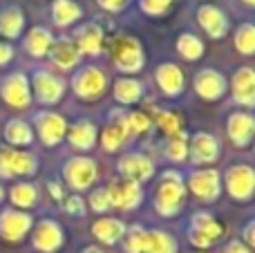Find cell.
Here are the masks:
<instances>
[{
	"mask_svg": "<svg viewBox=\"0 0 255 253\" xmlns=\"http://www.w3.org/2000/svg\"><path fill=\"white\" fill-rule=\"evenodd\" d=\"M186 186L181 182V175L175 170L163 173V182L159 184L157 195H154V209L163 215V218H175L184 206Z\"/></svg>",
	"mask_w": 255,
	"mask_h": 253,
	"instance_id": "6da1fadb",
	"label": "cell"
},
{
	"mask_svg": "<svg viewBox=\"0 0 255 253\" xmlns=\"http://www.w3.org/2000/svg\"><path fill=\"white\" fill-rule=\"evenodd\" d=\"M112 61H115L117 70L126 72V74H134L143 67V49H141L139 40L130 38V36H119L112 40Z\"/></svg>",
	"mask_w": 255,
	"mask_h": 253,
	"instance_id": "7a4b0ae2",
	"label": "cell"
},
{
	"mask_svg": "<svg viewBox=\"0 0 255 253\" xmlns=\"http://www.w3.org/2000/svg\"><path fill=\"white\" fill-rule=\"evenodd\" d=\"M0 97L7 106L16 108V110H25L31 103V88L29 81H27L25 74L16 72V74H9L7 79L2 81V88H0Z\"/></svg>",
	"mask_w": 255,
	"mask_h": 253,
	"instance_id": "3957f363",
	"label": "cell"
},
{
	"mask_svg": "<svg viewBox=\"0 0 255 253\" xmlns=\"http://www.w3.org/2000/svg\"><path fill=\"white\" fill-rule=\"evenodd\" d=\"M106 85H108V79L99 67H83L74 76V92L76 97L85 99V101L99 99L106 92Z\"/></svg>",
	"mask_w": 255,
	"mask_h": 253,
	"instance_id": "277c9868",
	"label": "cell"
},
{
	"mask_svg": "<svg viewBox=\"0 0 255 253\" xmlns=\"http://www.w3.org/2000/svg\"><path fill=\"white\" fill-rule=\"evenodd\" d=\"M36 173V159L27 152L20 150H0V177L11 179V177H29V175Z\"/></svg>",
	"mask_w": 255,
	"mask_h": 253,
	"instance_id": "5b68a950",
	"label": "cell"
},
{
	"mask_svg": "<svg viewBox=\"0 0 255 253\" xmlns=\"http://www.w3.org/2000/svg\"><path fill=\"white\" fill-rule=\"evenodd\" d=\"M65 175L67 184H70L74 191H85V188L92 186V182L97 179V166H94L92 159L88 157H74L65 164Z\"/></svg>",
	"mask_w": 255,
	"mask_h": 253,
	"instance_id": "8992f818",
	"label": "cell"
},
{
	"mask_svg": "<svg viewBox=\"0 0 255 253\" xmlns=\"http://www.w3.org/2000/svg\"><path fill=\"white\" fill-rule=\"evenodd\" d=\"M226 188H229L231 197L240 202L251 200L253 188H255V173L249 166H233L226 173Z\"/></svg>",
	"mask_w": 255,
	"mask_h": 253,
	"instance_id": "52a82bcc",
	"label": "cell"
},
{
	"mask_svg": "<svg viewBox=\"0 0 255 253\" xmlns=\"http://www.w3.org/2000/svg\"><path fill=\"white\" fill-rule=\"evenodd\" d=\"M65 242V233H63V227L54 220H40L36 224L34 231V247L40 253H54L58 251Z\"/></svg>",
	"mask_w": 255,
	"mask_h": 253,
	"instance_id": "ba28073f",
	"label": "cell"
},
{
	"mask_svg": "<svg viewBox=\"0 0 255 253\" xmlns=\"http://www.w3.org/2000/svg\"><path fill=\"white\" fill-rule=\"evenodd\" d=\"M190 191L204 202H213L220 197L222 191V184H220V173L213 168H204L197 170V173L190 175V182H188Z\"/></svg>",
	"mask_w": 255,
	"mask_h": 253,
	"instance_id": "9c48e42d",
	"label": "cell"
},
{
	"mask_svg": "<svg viewBox=\"0 0 255 253\" xmlns=\"http://www.w3.org/2000/svg\"><path fill=\"white\" fill-rule=\"evenodd\" d=\"M36 130H38V137L45 146H56L65 137L67 124L56 112H40V115H36Z\"/></svg>",
	"mask_w": 255,
	"mask_h": 253,
	"instance_id": "30bf717a",
	"label": "cell"
},
{
	"mask_svg": "<svg viewBox=\"0 0 255 253\" xmlns=\"http://www.w3.org/2000/svg\"><path fill=\"white\" fill-rule=\"evenodd\" d=\"M31 218L22 211H4L0 215V238L7 242H18L29 233Z\"/></svg>",
	"mask_w": 255,
	"mask_h": 253,
	"instance_id": "8fae6325",
	"label": "cell"
},
{
	"mask_svg": "<svg viewBox=\"0 0 255 253\" xmlns=\"http://www.w3.org/2000/svg\"><path fill=\"white\" fill-rule=\"evenodd\" d=\"M108 200H110V206H117V209H134L141 202V184L128 182V179H121V182H115L106 188Z\"/></svg>",
	"mask_w": 255,
	"mask_h": 253,
	"instance_id": "7c38bea8",
	"label": "cell"
},
{
	"mask_svg": "<svg viewBox=\"0 0 255 253\" xmlns=\"http://www.w3.org/2000/svg\"><path fill=\"white\" fill-rule=\"evenodd\" d=\"M31 90H34V97L38 99L40 103L52 106V103L61 101L65 85H63V81L58 79V76L43 70V72H36L34 74V85H31Z\"/></svg>",
	"mask_w": 255,
	"mask_h": 253,
	"instance_id": "4fadbf2b",
	"label": "cell"
},
{
	"mask_svg": "<svg viewBox=\"0 0 255 253\" xmlns=\"http://www.w3.org/2000/svg\"><path fill=\"white\" fill-rule=\"evenodd\" d=\"M119 173L124 175V179H128V182L141 184V182H148L154 175V164L148 157L139 155V152H132V155H126L119 161Z\"/></svg>",
	"mask_w": 255,
	"mask_h": 253,
	"instance_id": "5bb4252c",
	"label": "cell"
},
{
	"mask_svg": "<svg viewBox=\"0 0 255 253\" xmlns=\"http://www.w3.org/2000/svg\"><path fill=\"white\" fill-rule=\"evenodd\" d=\"M188 155L193 159V164H213L220 155V146H217L213 134L197 132L188 143Z\"/></svg>",
	"mask_w": 255,
	"mask_h": 253,
	"instance_id": "9a60e30c",
	"label": "cell"
},
{
	"mask_svg": "<svg viewBox=\"0 0 255 253\" xmlns=\"http://www.w3.org/2000/svg\"><path fill=\"white\" fill-rule=\"evenodd\" d=\"M195 90L202 99L215 101L226 92V79L215 70H202L195 76Z\"/></svg>",
	"mask_w": 255,
	"mask_h": 253,
	"instance_id": "2e32d148",
	"label": "cell"
},
{
	"mask_svg": "<svg viewBox=\"0 0 255 253\" xmlns=\"http://www.w3.org/2000/svg\"><path fill=\"white\" fill-rule=\"evenodd\" d=\"M197 20L211 38H222L226 34V29H229V20H226L224 11H220L213 4H202L197 9Z\"/></svg>",
	"mask_w": 255,
	"mask_h": 253,
	"instance_id": "e0dca14e",
	"label": "cell"
},
{
	"mask_svg": "<svg viewBox=\"0 0 255 253\" xmlns=\"http://www.w3.org/2000/svg\"><path fill=\"white\" fill-rule=\"evenodd\" d=\"M255 121L249 112H235L229 119V137L238 148H247L253 139Z\"/></svg>",
	"mask_w": 255,
	"mask_h": 253,
	"instance_id": "ac0fdd59",
	"label": "cell"
},
{
	"mask_svg": "<svg viewBox=\"0 0 255 253\" xmlns=\"http://www.w3.org/2000/svg\"><path fill=\"white\" fill-rule=\"evenodd\" d=\"M157 85L161 88V92L166 97H177L184 90V72L175 65V63H163L157 67Z\"/></svg>",
	"mask_w": 255,
	"mask_h": 253,
	"instance_id": "d6986e66",
	"label": "cell"
},
{
	"mask_svg": "<svg viewBox=\"0 0 255 253\" xmlns=\"http://www.w3.org/2000/svg\"><path fill=\"white\" fill-rule=\"evenodd\" d=\"M233 97L244 108H251L255 101V72L251 67H242L233 76Z\"/></svg>",
	"mask_w": 255,
	"mask_h": 253,
	"instance_id": "ffe728a7",
	"label": "cell"
},
{
	"mask_svg": "<svg viewBox=\"0 0 255 253\" xmlns=\"http://www.w3.org/2000/svg\"><path fill=\"white\" fill-rule=\"evenodd\" d=\"M92 233L99 242L103 245H115L124 238L126 233V224L121 220H115V218H101L92 224Z\"/></svg>",
	"mask_w": 255,
	"mask_h": 253,
	"instance_id": "44dd1931",
	"label": "cell"
},
{
	"mask_svg": "<svg viewBox=\"0 0 255 253\" xmlns=\"http://www.w3.org/2000/svg\"><path fill=\"white\" fill-rule=\"evenodd\" d=\"M49 56H52L54 65L58 67V70H72V67L79 63V47H76L72 40H58V43L52 45V49H49Z\"/></svg>",
	"mask_w": 255,
	"mask_h": 253,
	"instance_id": "7402d4cb",
	"label": "cell"
},
{
	"mask_svg": "<svg viewBox=\"0 0 255 253\" xmlns=\"http://www.w3.org/2000/svg\"><path fill=\"white\" fill-rule=\"evenodd\" d=\"M76 47L83 54H99L103 47V31L101 27L97 25H83L79 31H76Z\"/></svg>",
	"mask_w": 255,
	"mask_h": 253,
	"instance_id": "603a6c76",
	"label": "cell"
},
{
	"mask_svg": "<svg viewBox=\"0 0 255 253\" xmlns=\"http://www.w3.org/2000/svg\"><path fill=\"white\" fill-rule=\"evenodd\" d=\"M67 137H70V143L76 148V150H90V148L94 146V141H97V128L85 119L76 121V124L70 128Z\"/></svg>",
	"mask_w": 255,
	"mask_h": 253,
	"instance_id": "cb8c5ba5",
	"label": "cell"
},
{
	"mask_svg": "<svg viewBox=\"0 0 255 253\" xmlns=\"http://www.w3.org/2000/svg\"><path fill=\"white\" fill-rule=\"evenodd\" d=\"M52 45H54V38L47 27H34L25 38V47L31 56H45V54H49Z\"/></svg>",
	"mask_w": 255,
	"mask_h": 253,
	"instance_id": "d4e9b609",
	"label": "cell"
},
{
	"mask_svg": "<svg viewBox=\"0 0 255 253\" xmlns=\"http://www.w3.org/2000/svg\"><path fill=\"white\" fill-rule=\"evenodd\" d=\"M141 94H143V85L139 83L136 79H119L115 83V99L119 103H124V106H132V103H136L141 99Z\"/></svg>",
	"mask_w": 255,
	"mask_h": 253,
	"instance_id": "484cf974",
	"label": "cell"
},
{
	"mask_svg": "<svg viewBox=\"0 0 255 253\" xmlns=\"http://www.w3.org/2000/svg\"><path fill=\"white\" fill-rule=\"evenodd\" d=\"M25 27V16H22L20 9L9 7L0 13V34L7 36V38H18Z\"/></svg>",
	"mask_w": 255,
	"mask_h": 253,
	"instance_id": "4316f807",
	"label": "cell"
},
{
	"mask_svg": "<svg viewBox=\"0 0 255 253\" xmlns=\"http://www.w3.org/2000/svg\"><path fill=\"white\" fill-rule=\"evenodd\" d=\"M52 18L58 27H67L81 18V7L76 2H72V0H54Z\"/></svg>",
	"mask_w": 255,
	"mask_h": 253,
	"instance_id": "83f0119b",
	"label": "cell"
},
{
	"mask_svg": "<svg viewBox=\"0 0 255 253\" xmlns=\"http://www.w3.org/2000/svg\"><path fill=\"white\" fill-rule=\"evenodd\" d=\"M193 229L197 233H202L204 238H206L208 242H215V240H220L222 236H224V227H222L220 222H217L213 215H208V213H195V218H193Z\"/></svg>",
	"mask_w": 255,
	"mask_h": 253,
	"instance_id": "f1b7e54d",
	"label": "cell"
},
{
	"mask_svg": "<svg viewBox=\"0 0 255 253\" xmlns=\"http://www.w3.org/2000/svg\"><path fill=\"white\" fill-rule=\"evenodd\" d=\"M4 139L16 148L18 146H29V143L34 141V132H31V128L25 124V121L11 119L7 124V128H4Z\"/></svg>",
	"mask_w": 255,
	"mask_h": 253,
	"instance_id": "f546056e",
	"label": "cell"
},
{
	"mask_svg": "<svg viewBox=\"0 0 255 253\" xmlns=\"http://www.w3.org/2000/svg\"><path fill=\"white\" fill-rule=\"evenodd\" d=\"M143 253H177V242L163 231H148Z\"/></svg>",
	"mask_w": 255,
	"mask_h": 253,
	"instance_id": "4dcf8cb0",
	"label": "cell"
},
{
	"mask_svg": "<svg viewBox=\"0 0 255 253\" xmlns=\"http://www.w3.org/2000/svg\"><path fill=\"white\" fill-rule=\"evenodd\" d=\"M36 197H38V191H36L34 184H16L9 193V200L13 202V206L18 209H29V206L36 204Z\"/></svg>",
	"mask_w": 255,
	"mask_h": 253,
	"instance_id": "1f68e13d",
	"label": "cell"
},
{
	"mask_svg": "<svg viewBox=\"0 0 255 253\" xmlns=\"http://www.w3.org/2000/svg\"><path fill=\"white\" fill-rule=\"evenodd\" d=\"M128 128L124 126V121H117V124H110L106 130H103V148L106 150H119L124 146L126 137H128Z\"/></svg>",
	"mask_w": 255,
	"mask_h": 253,
	"instance_id": "d6a6232c",
	"label": "cell"
},
{
	"mask_svg": "<svg viewBox=\"0 0 255 253\" xmlns=\"http://www.w3.org/2000/svg\"><path fill=\"white\" fill-rule=\"evenodd\" d=\"M177 52L184 58H188V61H197L204 54V43L193 34H181L177 38Z\"/></svg>",
	"mask_w": 255,
	"mask_h": 253,
	"instance_id": "836d02e7",
	"label": "cell"
},
{
	"mask_svg": "<svg viewBox=\"0 0 255 253\" xmlns=\"http://www.w3.org/2000/svg\"><path fill=\"white\" fill-rule=\"evenodd\" d=\"M235 47H238L244 56H251L255 52V27L251 22H244L238 29V34H235Z\"/></svg>",
	"mask_w": 255,
	"mask_h": 253,
	"instance_id": "e575fe53",
	"label": "cell"
},
{
	"mask_svg": "<svg viewBox=\"0 0 255 253\" xmlns=\"http://www.w3.org/2000/svg\"><path fill=\"white\" fill-rule=\"evenodd\" d=\"M166 157L172 161H184L188 157V137H186V132L170 137V143L166 148Z\"/></svg>",
	"mask_w": 255,
	"mask_h": 253,
	"instance_id": "d590c367",
	"label": "cell"
},
{
	"mask_svg": "<svg viewBox=\"0 0 255 253\" xmlns=\"http://www.w3.org/2000/svg\"><path fill=\"white\" fill-rule=\"evenodd\" d=\"M145 229L141 227H132L126 236V253H143V247H145Z\"/></svg>",
	"mask_w": 255,
	"mask_h": 253,
	"instance_id": "8d00e7d4",
	"label": "cell"
},
{
	"mask_svg": "<svg viewBox=\"0 0 255 253\" xmlns=\"http://www.w3.org/2000/svg\"><path fill=\"white\" fill-rule=\"evenodd\" d=\"M124 126L128 128V132H145V130H150V119L143 115V112H130V115H126L124 119Z\"/></svg>",
	"mask_w": 255,
	"mask_h": 253,
	"instance_id": "74e56055",
	"label": "cell"
},
{
	"mask_svg": "<svg viewBox=\"0 0 255 253\" xmlns=\"http://www.w3.org/2000/svg\"><path fill=\"white\" fill-rule=\"evenodd\" d=\"M157 124L161 126V130L168 134V137H175V134L181 132V121L175 112H159L157 115Z\"/></svg>",
	"mask_w": 255,
	"mask_h": 253,
	"instance_id": "f35d334b",
	"label": "cell"
},
{
	"mask_svg": "<svg viewBox=\"0 0 255 253\" xmlns=\"http://www.w3.org/2000/svg\"><path fill=\"white\" fill-rule=\"evenodd\" d=\"M172 2H175V0H139L141 9H143L145 13H150V16H161V13H166Z\"/></svg>",
	"mask_w": 255,
	"mask_h": 253,
	"instance_id": "ab89813d",
	"label": "cell"
},
{
	"mask_svg": "<svg viewBox=\"0 0 255 253\" xmlns=\"http://www.w3.org/2000/svg\"><path fill=\"white\" fill-rule=\"evenodd\" d=\"M90 206H92L97 213H106V211L110 209V200H108L106 188H99V191H94V195L90 197Z\"/></svg>",
	"mask_w": 255,
	"mask_h": 253,
	"instance_id": "60d3db41",
	"label": "cell"
},
{
	"mask_svg": "<svg viewBox=\"0 0 255 253\" xmlns=\"http://www.w3.org/2000/svg\"><path fill=\"white\" fill-rule=\"evenodd\" d=\"M65 211L67 213H72V215H85V204H83V200L81 197H67L65 200Z\"/></svg>",
	"mask_w": 255,
	"mask_h": 253,
	"instance_id": "b9f144b4",
	"label": "cell"
},
{
	"mask_svg": "<svg viewBox=\"0 0 255 253\" xmlns=\"http://www.w3.org/2000/svg\"><path fill=\"white\" fill-rule=\"evenodd\" d=\"M188 238H190V242H193L197 249H208V247H211V242H208L206 238L202 236V233L195 231V229H190V236H188Z\"/></svg>",
	"mask_w": 255,
	"mask_h": 253,
	"instance_id": "7bdbcfd3",
	"label": "cell"
},
{
	"mask_svg": "<svg viewBox=\"0 0 255 253\" xmlns=\"http://www.w3.org/2000/svg\"><path fill=\"white\" fill-rule=\"evenodd\" d=\"M126 2L128 0H99V4L103 9H108V11H121L126 7Z\"/></svg>",
	"mask_w": 255,
	"mask_h": 253,
	"instance_id": "ee69618b",
	"label": "cell"
},
{
	"mask_svg": "<svg viewBox=\"0 0 255 253\" xmlns=\"http://www.w3.org/2000/svg\"><path fill=\"white\" fill-rule=\"evenodd\" d=\"M11 56H13V49L9 47L7 43H2V40H0V65L9 63V61H11Z\"/></svg>",
	"mask_w": 255,
	"mask_h": 253,
	"instance_id": "f6af8a7d",
	"label": "cell"
},
{
	"mask_svg": "<svg viewBox=\"0 0 255 253\" xmlns=\"http://www.w3.org/2000/svg\"><path fill=\"white\" fill-rule=\"evenodd\" d=\"M226 253H251V249H249V247H244L242 242H231L229 249H226Z\"/></svg>",
	"mask_w": 255,
	"mask_h": 253,
	"instance_id": "bcb514c9",
	"label": "cell"
},
{
	"mask_svg": "<svg viewBox=\"0 0 255 253\" xmlns=\"http://www.w3.org/2000/svg\"><path fill=\"white\" fill-rule=\"evenodd\" d=\"M47 188H49V193H52V197H54V200H56V202H61L63 197H65V195H63V188L58 186L56 182H52V184H49Z\"/></svg>",
	"mask_w": 255,
	"mask_h": 253,
	"instance_id": "7dc6e473",
	"label": "cell"
},
{
	"mask_svg": "<svg viewBox=\"0 0 255 253\" xmlns=\"http://www.w3.org/2000/svg\"><path fill=\"white\" fill-rule=\"evenodd\" d=\"M253 229H255V224L251 222V224H249V227H247V242H249V249H251V247L255 245V236H253Z\"/></svg>",
	"mask_w": 255,
	"mask_h": 253,
	"instance_id": "c3c4849f",
	"label": "cell"
},
{
	"mask_svg": "<svg viewBox=\"0 0 255 253\" xmlns=\"http://www.w3.org/2000/svg\"><path fill=\"white\" fill-rule=\"evenodd\" d=\"M83 253H106V251H101L99 247H88V249H85Z\"/></svg>",
	"mask_w": 255,
	"mask_h": 253,
	"instance_id": "681fc988",
	"label": "cell"
},
{
	"mask_svg": "<svg viewBox=\"0 0 255 253\" xmlns=\"http://www.w3.org/2000/svg\"><path fill=\"white\" fill-rule=\"evenodd\" d=\"M244 2H247V4H253V2H255V0H244Z\"/></svg>",
	"mask_w": 255,
	"mask_h": 253,
	"instance_id": "f907efd6",
	"label": "cell"
},
{
	"mask_svg": "<svg viewBox=\"0 0 255 253\" xmlns=\"http://www.w3.org/2000/svg\"><path fill=\"white\" fill-rule=\"evenodd\" d=\"M0 200H2V186H0Z\"/></svg>",
	"mask_w": 255,
	"mask_h": 253,
	"instance_id": "816d5d0a",
	"label": "cell"
},
{
	"mask_svg": "<svg viewBox=\"0 0 255 253\" xmlns=\"http://www.w3.org/2000/svg\"><path fill=\"white\" fill-rule=\"evenodd\" d=\"M197 253H202V251H197Z\"/></svg>",
	"mask_w": 255,
	"mask_h": 253,
	"instance_id": "f5cc1de1",
	"label": "cell"
}]
</instances>
